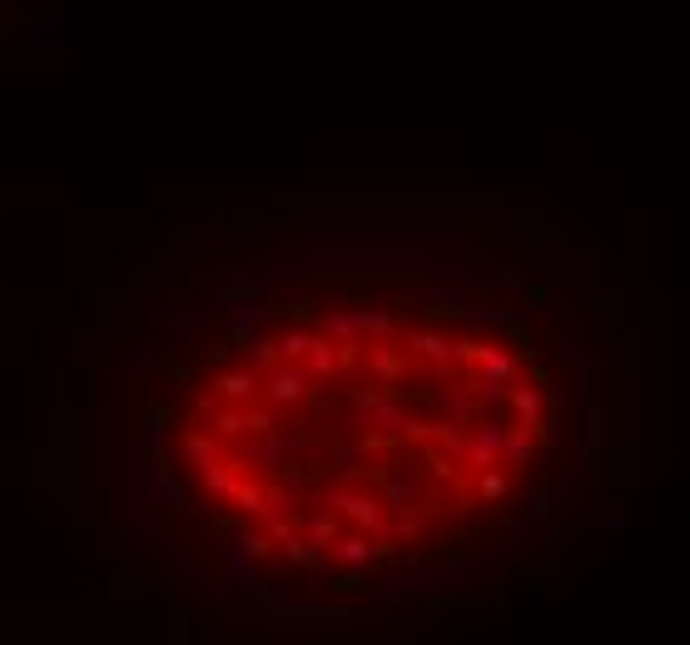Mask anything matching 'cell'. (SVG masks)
<instances>
[{
    "label": "cell",
    "instance_id": "obj_2",
    "mask_svg": "<svg viewBox=\"0 0 690 645\" xmlns=\"http://www.w3.org/2000/svg\"><path fill=\"white\" fill-rule=\"evenodd\" d=\"M214 392H219L224 402H239V407H244V402H254V392H259V373H254L249 363H244V368H219V373H214Z\"/></svg>",
    "mask_w": 690,
    "mask_h": 645
},
{
    "label": "cell",
    "instance_id": "obj_4",
    "mask_svg": "<svg viewBox=\"0 0 690 645\" xmlns=\"http://www.w3.org/2000/svg\"><path fill=\"white\" fill-rule=\"evenodd\" d=\"M328 551H333V556H338L343 566H368V561L378 556V546H373L368 536H338V541H333Z\"/></svg>",
    "mask_w": 690,
    "mask_h": 645
},
{
    "label": "cell",
    "instance_id": "obj_5",
    "mask_svg": "<svg viewBox=\"0 0 690 645\" xmlns=\"http://www.w3.org/2000/svg\"><path fill=\"white\" fill-rule=\"evenodd\" d=\"M303 526H308L313 546H333V541H338V521H333L328 512H308L303 516Z\"/></svg>",
    "mask_w": 690,
    "mask_h": 645
},
{
    "label": "cell",
    "instance_id": "obj_7",
    "mask_svg": "<svg viewBox=\"0 0 690 645\" xmlns=\"http://www.w3.org/2000/svg\"><path fill=\"white\" fill-rule=\"evenodd\" d=\"M219 402H224V397L214 392V383H209V387H199V392H194V412H204V417H214V412H219Z\"/></svg>",
    "mask_w": 690,
    "mask_h": 645
},
{
    "label": "cell",
    "instance_id": "obj_1",
    "mask_svg": "<svg viewBox=\"0 0 690 645\" xmlns=\"http://www.w3.org/2000/svg\"><path fill=\"white\" fill-rule=\"evenodd\" d=\"M308 387H313L308 363H283V358H278L269 373H259V392H264L274 407H293V402H303Z\"/></svg>",
    "mask_w": 690,
    "mask_h": 645
},
{
    "label": "cell",
    "instance_id": "obj_6",
    "mask_svg": "<svg viewBox=\"0 0 690 645\" xmlns=\"http://www.w3.org/2000/svg\"><path fill=\"white\" fill-rule=\"evenodd\" d=\"M164 427H169L164 412H149V422H144V447H164V437H169Z\"/></svg>",
    "mask_w": 690,
    "mask_h": 645
},
{
    "label": "cell",
    "instance_id": "obj_3",
    "mask_svg": "<svg viewBox=\"0 0 690 645\" xmlns=\"http://www.w3.org/2000/svg\"><path fill=\"white\" fill-rule=\"evenodd\" d=\"M214 457H219V442H214L209 432H194V427H189V432L179 437V462H189L194 472H199V467H209Z\"/></svg>",
    "mask_w": 690,
    "mask_h": 645
},
{
    "label": "cell",
    "instance_id": "obj_8",
    "mask_svg": "<svg viewBox=\"0 0 690 645\" xmlns=\"http://www.w3.org/2000/svg\"><path fill=\"white\" fill-rule=\"evenodd\" d=\"M502 492H507V477H502V472H487V477H482V497L492 502V497H502Z\"/></svg>",
    "mask_w": 690,
    "mask_h": 645
}]
</instances>
